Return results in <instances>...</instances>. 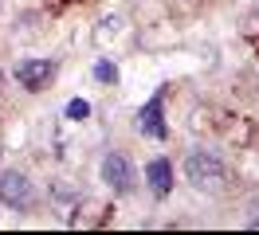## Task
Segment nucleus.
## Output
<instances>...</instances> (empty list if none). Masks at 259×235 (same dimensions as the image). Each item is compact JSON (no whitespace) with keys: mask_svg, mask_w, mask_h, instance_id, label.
<instances>
[{"mask_svg":"<svg viewBox=\"0 0 259 235\" xmlns=\"http://www.w3.org/2000/svg\"><path fill=\"white\" fill-rule=\"evenodd\" d=\"M146 180L149 188L157 192V196H169V188H173V169H169V161H149V169H146Z\"/></svg>","mask_w":259,"mask_h":235,"instance_id":"nucleus-6","label":"nucleus"},{"mask_svg":"<svg viewBox=\"0 0 259 235\" xmlns=\"http://www.w3.org/2000/svg\"><path fill=\"white\" fill-rule=\"evenodd\" d=\"M251 231H259V219H251Z\"/></svg>","mask_w":259,"mask_h":235,"instance_id":"nucleus-9","label":"nucleus"},{"mask_svg":"<svg viewBox=\"0 0 259 235\" xmlns=\"http://www.w3.org/2000/svg\"><path fill=\"white\" fill-rule=\"evenodd\" d=\"M51 78H55V63L48 59H20L16 63V82L24 86V90H44Z\"/></svg>","mask_w":259,"mask_h":235,"instance_id":"nucleus-2","label":"nucleus"},{"mask_svg":"<svg viewBox=\"0 0 259 235\" xmlns=\"http://www.w3.org/2000/svg\"><path fill=\"white\" fill-rule=\"evenodd\" d=\"M102 180H106V188H114L118 196H126L130 188H134V169H130V161L122 153H106L102 157Z\"/></svg>","mask_w":259,"mask_h":235,"instance_id":"nucleus-3","label":"nucleus"},{"mask_svg":"<svg viewBox=\"0 0 259 235\" xmlns=\"http://www.w3.org/2000/svg\"><path fill=\"white\" fill-rule=\"evenodd\" d=\"M87 114H91V106H87L82 98H75V102H67V118H75V122H82Z\"/></svg>","mask_w":259,"mask_h":235,"instance_id":"nucleus-7","label":"nucleus"},{"mask_svg":"<svg viewBox=\"0 0 259 235\" xmlns=\"http://www.w3.org/2000/svg\"><path fill=\"white\" fill-rule=\"evenodd\" d=\"M63 4H67V0H63Z\"/></svg>","mask_w":259,"mask_h":235,"instance_id":"nucleus-10","label":"nucleus"},{"mask_svg":"<svg viewBox=\"0 0 259 235\" xmlns=\"http://www.w3.org/2000/svg\"><path fill=\"white\" fill-rule=\"evenodd\" d=\"M185 176H189L196 188H220L224 184V165H220L216 153L196 149V153H189V161H185Z\"/></svg>","mask_w":259,"mask_h":235,"instance_id":"nucleus-1","label":"nucleus"},{"mask_svg":"<svg viewBox=\"0 0 259 235\" xmlns=\"http://www.w3.org/2000/svg\"><path fill=\"white\" fill-rule=\"evenodd\" d=\"M0 200L8 204V208H28V204L35 200L32 180H28L24 172H4V176H0Z\"/></svg>","mask_w":259,"mask_h":235,"instance_id":"nucleus-4","label":"nucleus"},{"mask_svg":"<svg viewBox=\"0 0 259 235\" xmlns=\"http://www.w3.org/2000/svg\"><path fill=\"white\" fill-rule=\"evenodd\" d=\"M161 106H165V94L157 90V94H153V98L146 102V106H142V114H138V125H142V133H149V137H165Z\"/></svg>","mask_w":259,"mask_h":235,"instance_id":"nucleus-5","label":"nucleus"},{"mask_svg":"<svg viewBox=\"0 0 259 235\" xmlns=\"http://www.w3.org/2000/svg\"><path fill=\"white\" fill-rule=\"evenodd\" d=\"M95 75L102 78V82H114V78H118V71H114V63H106V59H102V63L95 67Z\"/></svg>","mask_w":259,"mask_h":235,"instance_id":"nucleus-8","label":"nucleus"}]
</instances>
